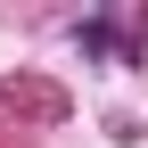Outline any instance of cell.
Returning <instances> with one entry per match:
<instances>
[{"label": "cell", "mask_w": 148, "mask_h": 148, "mask_svg": "<svg viewBox=\"0 0 148 148\" xmlns=\"http://www.w3.org/2000/svg\"><path fill=\"white\" fill-rule=\"evenodd\" d=\"M123 25H132L123 8H82V16H74V49H90V58H107V49H132V41H123Z\"/></svg>", "instance_id": "1"}]
</instances>
